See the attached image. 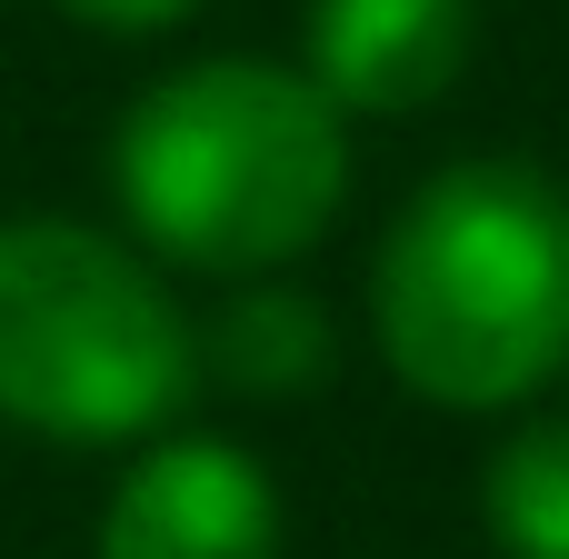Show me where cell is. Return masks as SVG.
I'll use <instances>...</instances> for the list:
<instances>
[{
  "label": "cell",
  "mask_w": 569,
  "mask_h": 559,
  "mask_svg": "<svg viewBox=\"0 0 569 559\" xmlns=\"http://www.w3.org/2000/svg\"><path fill=\"white\" fill-rule=\"evenodd\" d=\"M480 50V0H310L300 70L350 120H410L460 90Z\"/></svg>",
  "instance_id": "5"
},
{
  "label": "cell",
  "mask_w": 569,
  "mask_h": 559,
  "mask_svg": "<svg viewBox=\"0 0 569 559\" xmlns=\"http://www.w3.org/2000/svg\"><path fill=\"white\" fill-rule=\"evenodd\" d=\"M330 360H340L330 310L310 290H290L280 270L270 280H240L230 310L200 330V380H230L240 400H300V390L330 380Z\"/></svg>",
  "instance_id": "6"
},
{
  "label": "cell",
  "mask_w": 569,
  "mask_h": 559,
  "mask_svg": "<svg viewBox=\"0 0 569 559\" xmlns=\"http://www.w3.org/2000/svg\"><path fill=\"white\" fill-rule=\"evenodd\" d=\"M50 10H70V20H90V30H120V40H140V30H180L200 0H50Z\"/></svg>",
  "instance_id": "8"
},
{
  "label": "cell",
  "mask_w": 569,
  "mask_h": 559,
  "mask_svg": "<svg viewBox=\"0 0 569 559\" xmlns=\"http://www.w3.org/2000/svg\"><path fill=\"white\" fill-rule=\"evenodd\" d=\"M480 530L500 559H569V410H520L480 460Z\"/></svg>",
  "instance_id": "7"
},
{
  "label": "cell",
  "mask_w": 569,
  "mask_h": 559,
  "mask_svg": "<svg viewBox=\"0 0 569 559\" xmlns=\"http://www.w3.org/2000/svg\"><path fill=\"white\" fill-rule=\"evenodd\" d=\"M110 190L150 260L270 280L350 200V110L290 60H190L120 110Z\"/></svg>",
  "instance_id": "2"
},
{
  "label": "cell",
  "mask_w": 569,
  "mask_h": 559,
  "mask_svg": "<svg viewBox=\"0 0 569 559\" xmlns=\"http://www.w3.org/2000/svg\"><path fill=\"white\" fill-rule=\"evenodd\" d=\"M370 340L450 420L550 400L569 380V180L520 150L430 170L370 260Z\"/></svg>",
  "instance_id": "1"
},
{
  "label": "cell",
  "mask_w": 569,
  "mask_h": 559,
  "mask_svg": "<svg viewBox=\"0 0 569 559\" xmlns=\"http://www.w3.org/2000/svg\"><path fill=\"white\" fill-rule=\"evenodd\" d=\"M100 559H280V490L240 440H140L100 510Z\"/></svg>",
  "instance_id": "4"
},
{
  "label": "cell",
  "mask_w": 569,
  "mask_h": 559,
  "mask_svg": "<svg viewBox=\"0 0 569 559\" xmlns=\"http://www.w3.org/2000/svg\"><path fill=\"white\" fill-rule=\"evenodd\" d=\"M200 390V320L90 220H0V420L60 450L160 440Z\"/></svg>",
  "instance_id": "3"
}]
</instances>
